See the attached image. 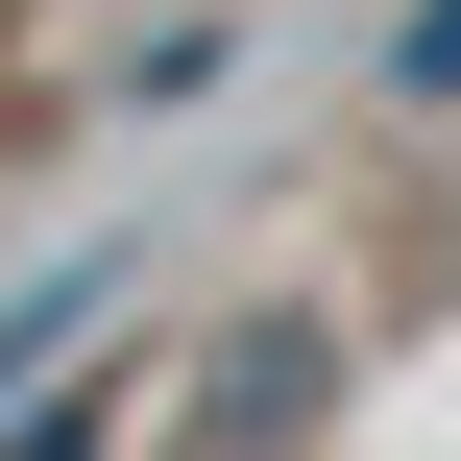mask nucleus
<instances>
[{
    "label": "nucleus",
    "mask_w": 461,
    "mask_h": 461,
    "mask_svg": "<svg viewBox=\"0 0 461 461\" xmlns=\"http://www.w3.org/2000/svg\"><path fill=\"white\" fill-rule=\"evenodd\" d=\"M316 413H340V316H243V340H219V389H194V438H219V461L316 438Z\"/></svg>",
    "instance_id": "1"
},
{
    "label": "nucleus",
    "mask_w": 461,
    "mask_h": 461,
    "mask_svg": "<svg viewBox=\"0 0 461 461\" xmlns=\"http://www.w3.org/2000/svg\"><path fill=\"white\" fill-rule=\"evenodd\" d=\"M73 316H97V267H49V292H24V316H0V413H24V389H49V340H73Z\"/></svg>",
    "instance_id": "2"
},
{
    "label": "nucleus",
    "mask_w": 461,
    "mask_h": 461,
    "mask_svg": "<svg viewBox=\"0 0 461 461\" xmlns=\"http://www.w3.org/2000/svg\"><path fill=\"white\" fill-rule=\"evenodd\" d=\"M389 73H413V97H461V0H413V24H389Z\"/></svg>",
    "instance_id": "3"
}]
</instances>
